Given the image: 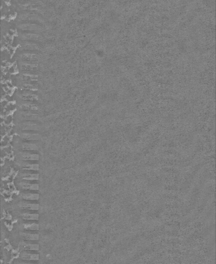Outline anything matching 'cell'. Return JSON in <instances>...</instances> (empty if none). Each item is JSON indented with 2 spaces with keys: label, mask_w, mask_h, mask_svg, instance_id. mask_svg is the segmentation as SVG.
Wrapping results in <instances>:
<instances>
[{
  "label": "cell",
  "mask_w": 216,
  "mask_h": 264,
  "mask_svg": "<svg viewBox=\"0 0 216 264\" xmlns=\"http://www.w3.org/2000/svg\"><path fill=\"white\" fill-rule=\"evenodd\" d=\"M20 188L24 191H38L39 185L37 184H30L28 183L22 182L19 184Z\"/></svg>",
  "instance_id": "1"
},
{
  "label": "cell",
  "mask_w": 216,
  "mask_h": 264,
  "mask_svg": "<svg viewBox=\"0 0 216 264\" xmlns=\"http://www.w3.org/2000/svg\"><path fill=\"white\" fill-rule=\"evenodd\" d=\"M21 258L23 260H39V255L38 254H30L23 253L21 255Z\"/></svg>",
  "instance_id": "2"
},
{
  "label": "cell",
  "mask_w": 216,
  "mask_h": 264,
  "mask_svg": "<svg viewBox=\"0 0 216 264\" xmlns=\"http://www.w3.org/2000/svg\"><path fill=\"white\" fill-rule=\"evenodd\" d=\"M19 207L23 210H38L39 208L38 204L22 203Z\"/></svg>",
  "instance_id": "3"
},
{
  "label": "cell",
  "mask_w": 216,
  "mask_h": 264,
  "mask_svg": "<svg viewBox=\"0 0 216 264\" xmlns=\"http://www.w3.org/2000/svg\"><path fill=\"white\" fill-rule=\"evenodd\" d=\"M20 247L25 251H37L39 249L38 244H31L28 243H22Z\"/></svg>",
  "instance_id": "4"
},
{
  "label": "cell",
  "mask_w": 216,
  "mask_h": 264,
  "mask_svg": "<svg viewBox=\"0 0 216 264\" xmlns=\"http://www.w3.org/2000/svg\"><path fill=\"white\" fill-rule=\"evenodd\" d=\"M20 235L23 240L37 241L39 240V235L37 234H30L26 233H21Z\"/></svg>",
  "instance_id": "5"
},
{
  "label": "cell",
  "mask_w": 216,
  "mask_h": 264,
  "mask_svg": "<svg viewBox=\"0 0 216 264\" xmlns=\"http://www.w3.org/2000/svg\"><path fill=\"white\" fill-rule=\"evenodd\" d=\"M22 218L26 220L37 221L39 220V215L38 214L24 213L21 215Z\"/></svg>",
  "instance_id": "6"
},
{
  "label": "cell",
  "mask_w": 216,
  "mask_h": 264,
  "mask_svg": "<svg viewBox=\"0 0 216 264\" xmlns=\"http://www.w3.org/2000/svg\"><path fill=\"white\" fill-rule=\"evenodd\" d=\"M22 158L24 160H38L39 156L37 154H30L24 153L22 154Z\"/></svg>",
  "instance_id": "7"
},
{
  "label": "cell",
  "mask_w": 216,
  "mask_h": 264,
  "mask_svg": "<svg viewBox=\"0 0 216 264\" xmlns=\"http://www.w3.org/2000/svg\"><path fill=\"white\" fill-rule=\"evenodd\" d=\"M23 199L25 200H38L39 199V195L38 193H25L22 196Z\"/></svg>",
  "instance_id": "8"
},
{
  "label": "cell",
  "mask_w": 216,
  "mask_h": 264,
  "mask_svg": "<svg viewBox=\"0 0 216 264\" xmlns=\"http://www.w3.org/2000/svg\"><path fill=\"white\" fill-rule=\"evenodd\" d=\"M21 179L23 180H30V181L38 180L39 179V174L38 173L23 174V175H22Z\"/></svg>",
  "instance_id": "9"
},
{
  "label": "cell",
  "mask_w": 216,
  "mask_h": 264,
  "mask_svg": "<svg viewBox=\"0 0 216 264\" xmlns=\"http://www.w3.org/2000/svg\"><path fill=\"white\" fill-rule=\"evenodd\" d=\"M22 149L24 151H37L38 150V147L36 145L32 143H24L22 145Z\"/></svg>",
  "instance_id": "10"
},
{
  "label": "cell",
  "mask_w": 216,
  "mask_h": 264,
  "mask_svg": "<svg viewBox=\"0 0 216 264\" xmlns=\"http://www.w3.org/2000/svg\"><path fill=\"white\" fill-rule=\"evenodd\" d=\"M20 109L24 111H37L38 110V107L36 105L32 104H25L20 106Z\"/></svg>",
  "instance_id": "11"
},
{
  "label": "cell",
  "mask_w": 216,
  "mask_h": 264,
  "mask_svg": "<svg viewBox=\"0 0 216 264\" xmlns=\"http://www.w3.org/2000/svg\"><path fill=\"white\" fill-rule=\"evenodd\" d=\"M24 230L28 231H38L39 229V226L37 223H30V224H23L22 226Z\"/></svg>",
  "instance_id": "12"
},
{
  "label": "cell",
  "mask_w": 216,
  "mask_h": 264,
  "mask_svg": "<svg viewBox=\"0 0 216 264\" xmlns=\"http://www.w3.org/2000/svg\"><path fill=\"white\" fill-rule=\"evenodd\" d=\"M21 168L22 170L37 171L39 170V166L38 164H29L25 163L22 165Z\"/></svg>",
  "instance_id": "13"
},
{
  "label": "cell",
  "mask_w": 216,
  "mask_h": 264,
  "mask_svg": "<svg viewBox=\"0 0 216 264\" xmlns=\"http://www.w3.org/2000/svg\"><path fill=\"white\" fill-rule=\"evenodd\" d=\"M21 69L25 71H36L38 66L35 65H23L21 66Z\"/></svg>",
  "instance_id": "14"
},
{
  "label": "cell",
  "mask_w": 216,
  "mask_h": 264,
  "mask_svg": "<svg viewBox=\"0 0 216 264\" xmlns=\"http://www.w3.org/2000/svg\"><path fill=\"white\" fill-rule=\"evenodd\" d=\"M22 79L24 81H36L38 79L37 76H34V75H23L22 76Z\"/></svg>",
  "instance_id": "15"
},
{
  "label": "cell",
  "mask_w": 216,
  "mask_h": 264,
  "mask_svg": "<svg viewBox=\"0 0 216 264\" xmlns=\"http://www.w3.org/2000/svg\"><path fill=\"white\" fill-rule=\"evenodd\" d=\"M22 100L28 101H36L38 100V97L34 95H24L22 97Z\"/></svg>",
  "instance_id": "16"
},
{
  "label": "cell",
  "mask_w": 216,
  "mask_h": 264,
  "mask_svg": "<svg viewBox=\"0 0 216 264\" xmlns=\"http://www.w3.org/2000/svg\"><path fill=\"white\" fill-rule=\"evenodd\" d=\"M23 139L26 140H35L38 139V136L36 135H25Z\"/></svg>",
  "instance_id": "17"
},
{
  "label": "cell",
  "mask_w": 216,
  "mask_h": 264,
  "mask_svg": "<svg viewBox=\"0 0 216 264\" xmlns=\"http://www.w3.org/2000/svg\"><path fill=\"white\" fill-rule=\"evenodd\" d=\"M22 87L23 89L27 90H34L36 89V87L34 85H32L24 84Z\"/></svg>",
  "instance_id": "18"
},
{
  "label": "cell",
  "mask_w": 216,
  "mask_h": 264,
  "mask_svg": "<svg viewBox=\"0 0 216 264\" xmlns=\"http://www.w3.org/2000/svg\"><path fill=\"white\" fill-rule=\"evenodd\" d=\"M22 59L24 61H37V58L34 56H31V55H28V56H24L22 57Z\"/></svg>",
  "instance_id": "19"
}]
</instances>
